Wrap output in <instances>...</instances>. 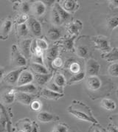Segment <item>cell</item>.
Masks as SVG:
<instances>
[{
    "mask_svg": "<svg viewBox=\"0 0 118 132\" xmlns=\"http://www.w3.org/2000/svg\"><path fill=\"white\" fill-rule=\"evenodd\" d=\"M76 36H72L70 38H67L64 40L63 45L66 50L68 51H73L74 50V41L76 38Z\"/></svg>",
    "mask_w": 118,
    "mask_h": 132,
    "instance_id": "4316f807",
    "label": "cell"
},
{
    "mask_svg": "<svg viewBox=\"0 0 118 132\" xmlns=\"http://www.w3.org/2000/svg\"><path fill=\"white\" fill-rule=\"evenodd\" d=\"M83 24L81 23V21L79 20H76L74 22L70 23V24L67 26V30L70 32L72 36H78V34L79 33V31L82 29Z\"/></svg>",
    "mask_w": 118,
    "mask_h": 132,
    "instance_id": "9a60e30c",
    "label": "cell"
},
{
    "mask_svg": "<svg viewBox=\"0 0 118 132\" xmlns=\"http://www.w3.org/2000/svg\"><path fill=\"white\" fill-rule=\"evenodd\" d=\"M100 104L103 109H106L108 111H113L116 109L115 102L110 99H103Z\"/></svg>",
    "mask_w": 118,
    "mask_h": 132,
    "instance_id": "484cf974",
    "label": "cell"
},
{
    "mask_svg": "<svg viewBox=\"0 0 118 132\" xmlns=\"http://www.w3.org/2000/svg\"><path fill=\"white\" fill-rule=\"evenodd\" d=\"M54 7L55 8V10L57 11L58 13L59 14V16H60V18H61V19L62 23H63V22H64V21H66V20H68V19H70V13L66 12V11H65L64 9H63V7L61 6L60 4H58V3H56V4L55 5V7Z\"/></svg>",
    "mask_w": 118,
    "mask_h": 132,
    "instance_id": "603a6c76",
    "label": "cell"
},
{
    "mask_svg": "<svg viewBox=\"0 0 118 132\" xmlns=\"http://www.w3.org/2000/svg\"><path fill=\"white\" fill-rule=\"evenodd\" d=\"M76 53H77V55L79 57L84 58L87 57L89 51H88L87 47H84V46H79V47H78L77 50H76Z\"/></svg>",
    "mask_w": 118,
    "mask_h": 132,
    "instance_id": "836d02e7",
    "label": "cell"
},
{
    "mask_svg": "<svg viewBox=\"0 0 118 132\" xmlns=\"http://www.w3.org/2000/svg\"><path fill=\"white\" fill-rule=\"evenodd\" d=\"M47 89L51 90L53 92H57V93H60V94H64L63 93V89L61 87H59L58 86L55 84L54 82H49L47 86Z\"/></svg>",
    "mask_w": 118,
    "mask_h": 132,
    "instance_id": "1f68e13d",
    "label": "cell"
},
{
    "mask_svg": "<svg viewBox=\"0 0 118 132\" xmlns=\"http://www.w3.org/2000/svg\"><path fill=\"white\" fill-rule=\"evenodd\" d=\"M19 9L22 13V14H27L31 11V5L28 2H22L20 4Z\"/></svg>",
    "mask_w": 118,
    "mask_h": 132,
    "instance_id": "d6a6232c",
    "label": "cell"
},
{
    "mask_svg": "<svg viewBox=\"0 0 118 132\" xmlns=\"http://www.w3.org/2000/svg\"><path fill=\"white\" fill-rule=\"evenodd\" d=\"M71 132H75V131H71Z\"/></svg>",
    "mask_w": 118,
    "mask_h": 132,
    "instance_id": "681fc988",
    "label": "cell"
},
{
    "mask_svg": "<svg viewBox=\"0 0 118 132\" xmlns=\"http://www.w3.org/2000/svg\"><path fill=\"white\" fill-rule=\"evenodd\" d=\"M68 111H69L70 114H72L73 116L77 117L78 119H79L81 120H83V121L86 122H95V123L97 122L95 119H94L90 115H88L86 113L83 112V111H79V110H77V109H72L70 108L68 109Z\"/></svg>",
    "mask_w": 118,
    "mask_h": 132,
    "instance_id": "52a82bcc",
    "label": "cell"
},
{
    "mask_svg": "<svg viewBox=\"0 0 118 132\" xmlns=\"http://www.w3.org/2000/svg\"><path fill=\"white\" fill-rule=\"evenodd\" d=\"M47 37L52 41H56L61 37V32L58 28L53 27L47 31Z\"/></svg>",
    "mask_w": 118,
    "mask_h": 132,
    "instance_id": "cb8c5ba5",
    "label": "cell"
},
{
    "mask_svg": "<svg viewBox=\"0 0 118 132\" xmlns=\"http://www.w3.org/2000/svg\"><path fill=\"white\" fill-rule=\"evenodd\" d=\"M53 75L51 73L49 74H36L34 75V80L35 82L39 86H44L47 84L49 80L51 79Z\"/></svg>",
    "mask_w": 118,
    "mask_h": 132,
    "instance_id": "ac0fdd59",
    "label": "cell"
},
{
    "mask_svg": "<svg viewBox=\"0 0 118 132\" xmlns=\"http://www.w3.org/2000/svg\"><path fill=\"white\" fill-rule=\"evenodd\" d=\"M94 132H101L99 129H97V128H95V130H94Z\"/></svg>",
    "mask_w": 118,
    "mask_h": 132,
    "instance_id": "c3c4849f",
    "label": "cell"
},
{
    "mask_svg": "<svg viewBox=\"0 0 118 132\" xmlns=\"http://www.w3.org/2000/svg\"><path fill=\"white\" fill-rule=\"evenodd\" d=\"M5 69H3L2 67H0V80L3 78V77H4V75H5Z\"/></svg>",
    "mask_w": 118,
    "mask_h": 132,
    "instance_id": "bcb514c9",
    "label": "cell"
},
{
    "mask_svg": "<svg viewBox=\"0 0 118 132\" xmlns=\"http://www.w3.org/2000/svg\"><path fill=\"white\" fill-rule=\"evenodd\" d=\"M100 69V65L94 59H89L86 65V73L88 76H97Z\"/></svg>",
    "mask_w": 118,
    "mask_h": 132,
    "instance_id": "277c9868",
    "label": "cell"
},
{
    "mask_svg": "<svg viewBox=\"0 0 118 132\" xmlns=\"http://www.w3.org/2000/svg\"><path fill=\"white\" fill-rule=\"evenodd\" d=\"M15 90L16 92H19L32 94V93H36L37 91V89H36V86H34L32 84H30L24 85L22 86H16L15 88Z\"/></svg>",
    "mask_w": 118,
    "mask_h": 132,
    "instance_id": "44dd1931",
    "label": "cell"
},
{
    "mask_svg": "<svg viewBox=\"0 0 118 132\" xmlns=\"http://www.w3.org/2000/svg\"><path fill=\"white\" fill-rule=\"evenodd\" d=\"M62 66H63V60L60 57H57L56 58H55L51 63V67L55 69L61 68Z\"/></svg>",
    "mask_w": 118,
    "mask_h": 132,
    "instance_id": "ab89813d",
    "label": "cell"
},
{
    "mask_svg": "<svg viewBox=\"0 0 118 132\" xmlns=\"http://www.w3.org/2000/svg\"><path fill=\"white\" fill-rule=\"evenodd\" d=\"M85 72H80L79 73L75 74L72 77H71V78L68 81V84H72L75 83L80 82L82 80L85 78Z\"/></svg>",
    "mask_w": 118,
    "mask_h": 132,
    "instance_id": "f546056e",
    "label": "cell"
},
{
    "mask_svg": "<svg viewBox=\"0 0 118 132\" xmlns=\"http://www.w3.org/2000/svg\"><path fill=\"white\" fill-rule=\"evenodd\" d=\"M53 82L57 86H58L59 87H61V88L63 86H64L65 84H66V78H65L64 76L61 74V73H59V72H57V73H55V75Z\"/></svg>",
    "mask_w": 118,
    "mask_h": 132,
    "instance_id": "83f0119b",
    "label": "cell"
},
{
    "mask_svg": "<svg viewBox=\"0 0 118 132\" xmlns=\"http://www.w3.org/2000/svg\"><path fill=\"white\" fill-rule=\"evenodd\" d=\"M32 69L36 73V74H49L48 69H47L44 65L41 64H38V63H32L30 65Z\"/></svg>",
    "mask_w": 118,
    "mask_h": 132,
    "instance_id": "d4e9b609",
    "label": "cell"
},
{
    "mask_svg": "<svg viewBox=\"0 0 118 132\" xmlns=\"http://www.w3.org/2000/svg\"><path fill=\"white\" fill-rule=\"evenodd\" d=\"M32 13L37 16H41L46 12V5L41 1L35 2L31 6Z\"/></svg>",
    "mask_w": 118,
    "mask_h": 132,
    "instance_id": "30bf717a",
    "label": "cell"
},
{
    "mask_svg": "<svg viewBox=\"0 0 118 132\" xmlns=\"http://www.w3.org/2000/svg\"><path fill=\"white\" fill-rule=\"evenodd\" d=\"M35 42H36V46L39 49H41L42 51L43 50H47L48 49V44L45 40L41 39V38H37V39L35 40Z\"/></svg>",
    "mask_w": 118,
    "mask_h": 132,
    "instance_id": "8d00e7d4",
    "label": "cell"
},
{
    "mask_svg": "<svg viewBox=\"0 0 118 132\" xmlns=\"http://www.w3.org/2000/svg\"><path fill=\"white\" fill-rule=\"evenodd\" d=\"M18 33L20 36L22 37H25L27 36L29 33V29H28V27L27 25L24 23V24H22L18 26Z\"/></svg>",
    "mask_w": 118,
    "mask_h": 132,
    "instance_id": "4dcf8cb0",
    "label": "cell"
},
{
    "mask_svg": "<svg viewBox=\"0 0 118 132\" xmlns=\"http://www.w3.org/2000/svg\"><path fill=\"white\" fill-rule=\"evenodd\" d=\"M107 26L108 29L114 30L118 27V17L114 16L112 18H110L107 21Z\"/></svg>",
    "mask_w": 118,
    "mask_h": 132,
    "instance_id": "e575fe53",
    "label": "cell"
},
{
    "mask_svg": "<svg viewBox=\"0 0 118 132\" xmlns=\"http://www.w3.org/2000/svg\"><path fill=\"white\" fill-rule=\"evenodd\" d=\"M11 61L14 67H24L27 64V59L15 44L11 47Z\"/></svg>",
    "mask_w": 118,
    "mask_h": 132,
    "instance_id": "6da1fadb",
    "label": "cell"
},
{
    "mask_svg": "<svg viewBox=\"0 0 118 132\" xmlns=\"http://www.w3.org/2000/svg\"><path fill=\"white\" fill-rule=\"evenodd\" d=\"M26 69L25 67H19V69H16L15 70H13L10 72L9 73L6 75L4 78V80L7 84L11 85H14L17 84V81L19 80V78L22 72Z\"/></svg>",
    "mask_w": 118,
    "mask_h": 132,
    "instance_id": "3957f363",
    "label": "cell"
},
{
    "mask_svg": "<svg viewBox=\"0 0 118 132\" xmlns=\"http://www.w3.org/2000/svg\"><path fill=\"white\" fill-rule=\"evenodd\" d=\"M33 80H34V75L30 72L27 71V69H24L20 75L19 80L17 81L16 86H22L24 85L30 84Z\"/></svg>",
    "mask_w": 118,
    "mask_h": 132,
    "instance_id": "8992f818",
    "label": "cell"
},
{
    "mask_svg": "<svg viewBox=\"0 0 118 132\" xmlns=\"http://www.w3.org/2000/svg\"><path fill=\"white\" fill-rule=\"evenodd\" d=\"M32 39H25L23 40L22 42L20 43V52L25 57V58H29L31 54V44H32Z\"/></svg>",
    "mask_w": 118,
    "mask_h": 132,
    "instance_id": "8fae6325",
    "label": "cell"
},
{
    "mask_svg": "<svg viewBox=\"0 0 118 132\" xmlns=\"http://www.w3.org/2000/svg\"><path fill=\"white\" fill-rule=\"evenodd\" d=\"M32 63H38V64H41L44 65V57L43 56H38V55H32Z\"/></svg>",
    "mask_w": 118,
    "mask_h": 132,
    "instance_id": "ee69618b",
    "label": "cell"
},
{
    "mask_svg": "<svg viewBox=\"0 0 118 132\" xmlns=\"http://www.w3.org/2000/svg\"><path fill=\"white\" fill-rule=\"evenodd\" d=\"M70 72L72 74H77L80 72L81 70V65L79 64V63H78L77 61H75L73 63H72L70 65Z\"/></svg>",
    "mask_w": 118,
    "mask_h": 132,
    "instance_id": "f35d334b",
    "label": "cell"
},
{
    "mask_svg": "<svg viewBox=\"0 0 118 132\" xmlns=\"http://www.w3.org/2000/svg\"><path fill=\"white\" fill-rule=\"evenodd\" d=\"M15 99L24 105H30L32 101V97L30 94L16 92Z\"/></svg>",
    "mask_w": 118,
    "mask_h": 132,
    "instance_id": "7c38bea8",
    "label": "cell"
},
{
    "mask_svg": "<svg viewBox=\"0 0 118 132\" xmlns=\"http://www.w3.org/2000/svg\"><path fill=\"white\" fill-rule=\"evenodd\" d=\"M30 106L32 111H38L41 110L42 104H41V102L38 100H33L30 104Z\"/></svg>",
    "mask_w": 118,
    "mask_h": 132,
    "instance_id": "74e56055",
    "label": "cell"
},
{
    "mask_svg": "<svg viewBox=\"0 0 118 132\" xmlns=\"http://www.w3.org/2000/svg\"><path fill=\"white\" fill-rule=\"evenodd\" d=\"M16 91L15 89H11L9 91H7V92L4 93L2 96V99L3 103H5L6 104H12L14 101H15V94H16Z\"/></svg>",
    "mask_w": 118,
    "mask_h": 132,
    "instance_id": "d6986e66",
    "label": "cell"
},
{
    "mask_svg": "<svg viewBox=\"0 0 118 132\" xmlns=\"http://www.w3.org/2000/svg\"><path fill=\"white\" fill-rule=\"evenodd\" d=\"M103 58L108 62H115L118 61V48H113L112 50L106 54L103 55Z\"/></svg>",
    "mask_w": 118,
    "mask_h": 132,
    "instance_id": "7402d4cb",
    "label": "cell"
},
{
    "mask_svg": "<svg viewBox=\"0 0 118 132\" xmlns=\"http://www.w3.org/2000/svg\"><path fill=\"white\" fill-rule=\"evenodd\" d=\"M108 74L113 77H118V63L111 64L108 67Z\"/></svg>",
    "mask_w": 118,
    "mask_h": 132,
    "instance_id": "d590c367",
    "label": "cell"
},
{
    "mask_svg": "<svg viewBox=\"0 0 118 132\" xmlns=\"http://www.w3.org/2000/svg\"><path fill=\"white\" fill-rule=\"evenodd\" d=\"M32 125L31 124V122H30V120H28L27 121L24 122H22V131L24 132H31L32 131Z\"/></svg>",
    "mask_w": 118,
    "mask_h": 132,
    "instance_id": "60d3db41",
    "label": "cell"
},
{
    "mask_svg": "<svg viewBox=\"0 0 118 132\" xmlns=\"http://www.w3.org/2000/svg\"><path fill=\"white\" fill-rule=\"evenodd\" d=\"M22 132H24V131H22Z\"/></svg>",
    "mask_w": 118,
    "mask_h": 132,
    "instance_id": "f907efd6",
    "label": "cell"
},
{
    "mask_svg": "<svg viewBox=\"0 0 118 132\" xmlns=\"http://www.w3.org/2000/svg\"><path fill=\"white\" fill-rule=\"evenodd\" d=\"M50 18H51V21H52V23L55 26H58V25H61L62 24V21H61V19L59 16V14L58 13L57 11L55 10V8L53 7L51 11V16H50Z\"/></svg>",
    "mask_w": 118,
    "mask_h": 132,
    "instance_id": "f1b7e54d",
    "label": "cell"
},
{
    "mask_svg": "<svg viewBox=\"0 0 118 132\" xmlns=\"http://www.w3.org/2000/svg\"><path fill=\"white\" fill-rule=\"evenodd\" d=\"M91 41L95 44V47L100 50L108 53L112 50V48L109 45V42L108 41L107 38L103 36H96L91 38Z\"/></svg>",
    "mask_w": 118,
    "mask_h": 132,
    "instance_id": "7a4b0ae2",
    "label": "cell"
},
{
    "mask_svg": "<svg viewBox=\"0 0 118 132\" xmlns=\"http://www.w3.org/2000/svg\"><path fill=\"white\" fill-rule=\"evenodd\" d=\"M86 86L91 91H97L101 86V81L97 76H88L86 79Z\"/></svg>",
    "mask_w": 118,
    "mask_h": 132,
    "instance_id": "9c48e42d",
    "label": "cell"
},
{
    "mask_svg": "<svg viewBox=\"0 0 118 132\" xmlns=\"http://www.w3.org/2000/svg\"><path fill=\"white\" fill-rule=\"evenodd\" d=\"M29 19V16L27 14H21L19 16L17 17L16 19V23L20 25V24H24L27 21H28Z\"/></svg>",
    "mask_w": 118,
    "mask_h": 132,
    "instance_id": "7bdbcfd3",
    "label": "cell"
},
{
    "mask_svg": "<svg viewBox=\"0 0 118 132\" xmlns=\"http://www.w3.org/2000/svg\"><path fill=\"white\" fill-rule=\"evenodd\" d=\"M58 57V46H53L49 48L46 54V60L49 67H51V63L55 58Z\"/></svg>",
    "mask_w": 118,
    "mask_h": 132,
    "instance_id": "e0dca14e",
    "label": "cell"
},
{
    "mask_svg": "<svg viewBox=\"0 0 118 132\" xmlns=\"http://www.w3.org/2000/svg\"><path fill=\"white\" fill-rule=\"evenodd\" d=\"M27 27L33 36L38 37L41 35V32H42L41 25L40 22L38 21L37 19H36L35 18H32V17L29 18Z\"/></svg>",
    "mask_w": 118,
    "mask_h": 132,
    "instance_id": "5b68a950",
    "label": "cell"
},
{
    "mask_svg": "<svg viewBox=\"0 0 118 132\" xmlns=\"http://www.w3.org/2000/svg\"><path fill=\"white\" fill-rule=\"evenodd\" d=\"M31 132H38V127L36 124H32V128Z\"/></svg>",
    "mask_w": 118,
    "mask_h": 132,
    "instance_id": "7dc6e473",
    "label": "cell"
},
{
    "mask_svg": "<svg viewBox=\"0 0 118 132\" xmlns=\"http://www.w3.org/2000/svg\"><path fill=\"white\" fill-rule=\"evenodd\" d=\"M37 119L38 120L41 122H53L58 120V117L48 112L41 111L38 114Z\"/></svg>",
    "mask_w": 118,
    "mask_h": 132,
    "instance_id": "4fadbf2b",
    "label": "cell"
},
{
    "mask_svg": "<svg viewBox=\"0 0 118 132\" xmlns=\"http://www.w3.org/2000/svg\"><path fill=\"white\" fill-rule=\"evenodd\" d=\"M61 7H63V9H64L65 11L68 13L70 12H73L75 10H77L78 8V4L76 1H73V0H66V1H63L62 4H61Z\"/></svg>",
    "mask_w": 118,
    "mask_h": 132,
    "instance_id": "ffe728a7",
    "label": "cell"
},
{
    "mask_svg": "<svg viewBox=\"0 0 118 132\" xmlns=\"http://www.w3.org/2000/svg\"><path fill=\"white\" fill-rule=\"evenodd\" d=\"M12 28V21L9 19H6L0 25V38L2 39H6Z\"/></svg>",
    "mask_w": 118,
    "mask_h": 132,
    "instance_id": "ba28073f",
    "label": "cell"
},
{
    "mask_svg": "<svg viewBox=\"0 0 118 132\" xmlns=\"http://www.w3.org/2000/svg\"><path fill=\"white\" fill-rule=\"evenodd\" d=\"M0 108H1V111H2L1 114H0V132H5L7 131L8 116L2 104H0Z\"/></svg>",
    "mask_w": 118,
    "mask_h": 132,
    "instance_id": "5bb4252c",
    "label": "cell"
},
{
    "mask_svg": "<svg viewBox=\"0 0 118 132\" xmlns=\"http://www.w3.org/2000/svg\"><path fill=\"white\" fill-rule=\"evenodd\" d=\"M68 131V128L65 125L63 124H58L55 126L51 132H67Z\"/></svg>",
    "mask_w": 118,
    "mask_h": 132,
    "instance_id": "b9f144b4",
    "label": "cell"
},
{
    "mask_svg": "<svg viewBox=\"0 0 118 132\" xmlns=\"http://www.w3.org/2000/svg\"><path fill=\"white\" fill-rule=\"evenodd\" d=\"M7 132H13L11 128V122L9 120V117L7 119Z\"/></svg>",
    "mask_w": 118,
    "mask_h": 132,
    "instance_id": "f6af8a7d",
    "label": "cell"
},
{
    "mask_svg": "<svg viewBox=\"0 0 118 132\" xmlns=\"http://www.w3.org/2000/svg\"><path fill=\"white\" fill-rule=\"evenodd\" d=\"M41 95L43 97H44L46 99L54 100V101H57V100L60 99L61 97H64V94H60V93L55 92H53V91L48 89L47 88L42 89V91H41Z\"/></svg>",
    "mask_w": 118,
    "mask_h": 132,
    "instance_id": "2e32d148",
    "label": "cell"
}]
</instances>
